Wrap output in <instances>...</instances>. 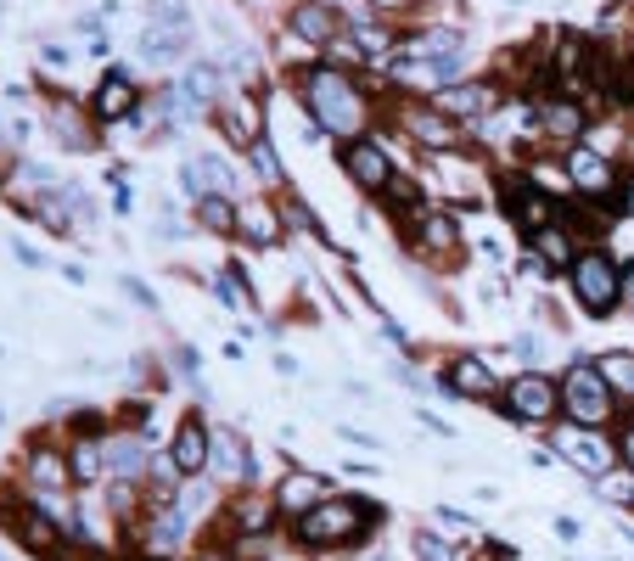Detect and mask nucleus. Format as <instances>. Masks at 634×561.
<instances>
[{
    "label": "nucleus",
    "mask_w": 634,
    "mask_h": 561,
    "mask_svg": "<svg viewBox=\"0 0 634 561\" xmlns=\"http://www.w3.org/2000/svg\"><path fill=\"white\" fill-rule=\"evenodd\" d=\"M304 102H309V113L326 135L359 141V130H366V96H359V84L342 68H309L304 73Z\"/></svg>",
    "instance_id": "1"
},
{
    "label": "nucleus",
    "mask_w": 634,
    "mask_h": 561,
    "mask_svg": "<svg viewBox=\"0 0 634 561\" xmlns=\"http://www.w3.org/2000/svg\"><path fill=\"white\" fill-rule=\"evenodd\" d=\"M377 511L366 500H320L309 517H298V539L326 550V544H359V533H366Z\"/></svg>",
    "instance_id": "2"
},
{
    "label": "nucleus",
    "mask_w": 634,
    "mask_h": 561,
    "mask_svg": "<svg viewBox=\"0 0 634 561\" xmlns=\"http://www.w3.org/2000/svg\"><path fill=\"white\" fill-rule=\"evenodd\" d=\"M567 275H573V298H579L595 320H606V315L617 309V298H623V269H617L606 253H579Z\"/></svg>",
    "instance_id": "3"
},
{
    "label": "nucleus",
    "mask_w": 634,
    "mask_h": 561,
    "mask_svg": "<svg viewBox=\"0 0 634 561\" xmlns=\"http://www.w3.org/2000/svg\"><path fill=\"white\" fill-rule=\"evenodd\" d=\"M562 410L579 427H601L612 416V382H606L601 365H573L567 370V377H562Z\"/></svg>",
    "instance_id": "4"
},
{
    "label": "nucleus",
    "mask_w": 634,
    "mask_h": 561,
    "mask_svg": "<svg viewBox=\"0 0 634 561\" xmlns=\"http://www.w3.org/2000/svg\"><path fill=\"white\" fill-rule=\"evenodd\" d=\"M505 410L517 421H551L562 410V388L551 377H539V370H522V377L505 388Z\"/></svg>",
    "instance_id": "5"
},
{
    "label": "nucleus",
    "mask_w": 634,
    "mask_h": 561,
    "mask_svg": "<svg viewBox=\"0 0 634 561\" xmlns=\"http://www.w3.org/2000/svg\"><path fill=\"white\" fill-rule=\"evenodd\" d=\"M556 449H562L567 466H579L584 478H606V472H612V460H617V449H612L595 427H579V421L556 432Z\"/></svg>",
    "instance_id": "6"
},
{
    "label": "nucleus",
    "mask_w": 634,
    "mask_h": 561,
    "mask_svg": "<svg viewBox=\"0 0 634 561\" xmlns=\"http://www.w3.org/2000/svg\"><path fill=\"white\" fill-rule=\"evenodd\" d=\"M342 169L354 185H366V192H388L393 185V163L377 141H342Z\"/></svg>",
    "instance_id": "7"
},
{
    "label": "nucleus",
    "mask_w": 634,
    "mask_h": 561,
    "mask_svg": "<svg viewBox=\"0 0 634 561\" xmlns=\"http://www.w3.org/2000/svg\"><path fill=\"white\" fill-rule=\"evenodd\" d=\"M208 455H214V432H208L197 416H186V421L174 427V449H168L174 472H180V478H197V472H208Z\"/></svg>",
    "instance_id": "8"
},
{
    "label": "nucleus",
    "mask_w": 634,
    "mask_h": 561,
    "mask_svg": "<svg viewBox=\"0 0 634 561\" xmlns=\"http://www.w3.org/2000/svg\"><path fill=\"white\" fill-rule=\"evenodd\" d=\"M219 124H225V135H231L236 146L264 141V108H258L253 90H231V96L219 102Z\"/></svg>",
    "instance_id": "9"
},
{
    "label": "nucleus",
    "mask_w": 634,
    "mask_h": 561,
    "mask_svg": "<svg viewBox=\"0 0 634 561\" xmlns=\"http://www.w3.org/2000/svg\"><path fill=\"white\" fill-rule=\"evenodd\" d=\"M68 489H73V466H68L57 449L34 443V449H29V494H40V500L57 494V500H62Z\"/></svg>",
    "instance_id": "10"
},
{
    "label": "nucleus",
    "mask_w": 634,
    "mask_h": 561,
    "mask_svg": "<svg viewBox=\"0 0 634 561\" xmlns=\"http://www.w3.org/2000/svg\"><path fill=\"white\" fill-rule=\"evenodd\" d=\"M320 500H326V478H315V472H287V478L276 483V500H269V506H276L282 517H309Z\"/></svg>",
    "instance_id": "11"
},
{
    "label": "nucleus",
    "mask_w": 634,
    "mask_h": 561,
    "mask_svg": "<svg viewBox=\"0 0 634 561\" xmlns=\"http://www.w3.org/2000/svg\"><path fill=\"white\" fill-rule=\"evenodd\" d=\"M567 180H573V192L584 197H612V163L590 146H573L567 152Z\"/></svg>",
    "instance_id": "12"
},
{
    "label": "nucleus",
    "mask_w": 634,
    "mask_h": 561,
    "mask_svg": "<svg viewBox=\"0 0 634 561\" xmlns=\"http://www.w3.org/2000/svg\"><path fill=\"white\" fill-rule=\"evenodd\" d=\"M505 208H511V220L533 236V231H545L551 220H556V203L545 197V192H533L528 180H511V192H505Z\"/></svg>",
    "instance_id": "13"
},
{
    "label": "nucleus",
    "mask_w": 634,
    "mask_h": 561,
    "mask_svg": "<svg viewBox=\"0 0 634 561\" xmlns=\"http://www.w3.org/2000/svg\"><path fill=\"white\" fill-rule=\"evenodd\" d=\"M180 180H186L192 197H231V192H236V180H231V169H225L219 157H186Z\"/></svg>",
    "instance_id": "14"
},
{
    "label": "nucleus",
    "mask_w": 634,
    "mask_h": 561,
    "mask_svg": "<svg viewBox=\"0 0 634 561\" xmlns=\"http://www.w3.org/2000/svg\"><path fill=\"white\" fill-rule=\"evenodd\" d=\"M186 45H192V29H168V23H146L141 29V62H152V68L180 62Z\"/></svg>",
    "instance_id": "15"
},
{
    "label": "nucleus",
    "mask_w": 634,
    "mask_h": 561,
    "mask_svg": "<svg viewBox=\"0 0 634 561\" xmlns=\"http://www.w3.org/2000/svg\"><path fill=\"white\" fill-rule=\"evenodd\" d=\"M432 108L449 119H483V113H494V90L489 84H449V90H438Z\"/></svg>",
    "instance_id": "16"
},
{
    "label": "nucleus",
    "mask_w": 634,
    "mask_h": 561,
    "mask_svg": "<svg viewBox=\"0 0 634 561\" xmlns=\"http://www.w3.org/2000/svg\"><path fill=\"white\" fill-rule=\"evenodd\" d=\"M90 113H96L102 124L130 119V113H135V84H130V73H108V79L96 84V102H90Z\"/></svg>",
    "instance_id": "17"
},
{
    "label": "nucleus",
    "mask_w": 634,
    "mask_h": 561,
    "mask_svg": "<svg viewBox=\"0 0 634 561\" xmlns=\"http://www.w3.org/2000/svg\"><path fill=\"white\" fill-rule=\"evenodd\" d=\"M342 29V18L326 7V0H304V7H293V34L309 40V45H331Z\"/></svg>",
    "instance_id": "18"
},
{
    "label": "nucleus",
    "mask_w": 634,
    "mask_h": 561,
    "mask_svg": "<svg viewBox=\"0 0 634 561\" xmlns=\"http://www.w3.org/2000/svg\"><path fill=\"white\" fill-rule=\"evenodd\" d=\"M405 130H410L421 146H432V152H449V146L461 141L456 124H449V113H438V108H432V113H427V108H410V113H405Z\"/></svg>",
    "instance_id": "19"
},
{
    "label": "nucleus",
    "mask_w": 634,
    "mask_h": 561,
    "mask_svg": "<svg viewBox=\"0 0 634 561\" xmlns=\"http://www.w3.org/2000/svg\"><path fill=\"white\" fill-rule=\"evenodd\" d=\"M7 522L18 528V539H23L29 550H40V555H51V544H57V517H51L45 506H23V511H12Z\"/></svg>",
    "instance_id": "20"
},
{
    "label": "nucleus",
    "mask_w": 634,
    "mask_h": 561,
    "mask_svg": "<svg viewBox=\"0 0 634 561\" xmlns=\"http://www.w3.org/2000/svg\"><path fill=\"white\" fill-rule=\"evenodd\" d=\"M449 388H456V394H467V399H489V394H500V382H494L489 359H472V354L449 365Z\"/></svg>",
    "instance_id": "21"
},
{
    "label": "nucleus",
    "mask_w": 634,
    "mask_h": 561,
    "mask_svg": "<svg viewBox=\"0 0 634 561\" xmlns=\"http://www.w3.org/2000/svg\"><path fill=\"white\" fill-rule=\"evenodd\" d=\"M410 236H416L421 253H456V247H461V225L449 220V214H421Z\"/></svg>",
    "instance_id": "22"
},
{
    "label": "nucleus",
    "mask_w": 634,
    "mask_h": 561,
    "mask_svg": "<svg viewBox=\"0 0 634 561\" xmlns=\"http://www.w3.org/2000/svg\"><path fill=\"white\" fill-rule=\"evenodd\" d=\"M208 466L225 478V483H242L247 472H253V460H247V443L236 438V432H219L214 438V455H208Z\"/></svg>",
    "instance_id": "23"
},
{
    "label": "nucleus",
    "mask_w": 634,
    "mask_h": 561,
    "mask_svg": "<svg viewBox=\"0 0 634 561\" xmlns=\"http://www.w3.org/2000/svg\"><path fill=\"white\" fill-rule=\"evenodd\" d=\"M180 96H186L192 108H208V102L219 96V68H214V62H197V68L186 73V84H180Z\"/></svg>",
    "instance_id": "24"
},
{
    "label": "nucleus",
    "mask_w": 634,
    "mask_h": 561,
    "mask_svg": "<svg viewBox=\"0 0 634 561\" xmlns=\"http://www.w3.org/2000/svg\"><path fill=\"white\" fill-rule=\"evenodd\" d=\"M68 466H73V483H96V478L108 472V449H102V443H90V438H79Z\"/></svg>",
    "instance_id": "25"
},
{
    "label": "nucleus",
    "mask_w": 634,
    "mask_h": 561,
    "mask_svg": "<svg viewBox=\"0 0 634 561\" xmlns=\"http://www.w3.org/2000/svg\"><path fill=\"white\" fill-rule=\"evenodd\" d=\"M141 466H146V443H141V438H113V443H108V472L135 478Z\"/></svg>",
    "instance_id": "26"
},
{
    "label": "nucleus",
    "mask_w": 634,
    "mask_h": 561,
    "mask_svg": "<svg viewBox=\"0 0 634 561\" xmlns=\"http://www.w3.org/2000/svg\"><path fill=\"white\" fill-rule=\"evenodd\" d=\"M533 247H539V258L545 264H556V269H573V242L562 236V225H545V231H533Z\"/></svg>",
    "instance_id": "27"
},
{
    "label": "nucleus",
    "mask_w": 634,
    "mask_h": 561,
    "mask_svg": "<svg viewBox=\"0 0 634 561\" xmlns=\"http://www.w3.org/2000/svg\"><path fill=\"white\" fill-rule=\"evenodd\" d=\"M197 220H203V231H214V236H225V231H236V220H242V208H236L231 197H197Z\"/></svg>",
    "instance_id": "28"
},
{
    "label": "nucleus",
    "mask_w": 634,
    "mask_h": 561,
    "mask_svg": "<svg viewBox=\"0 0 634 561\" xmlns=\"http://www.w3.org/2000/svg\"><path fill=\"white\" fill-rule=\"evenodd\" d=\"M539 124H545L551 135H562V141H567V135H579V130H584V113H579L573 102H539Z\"/></svg>",
    "instance_id": "29"
},
{
    "label": "nucleus",
    "mask_w": 634,
    "mask_h": 561,
    "mask_svg": "<svg viewBox=\"0 0 634 561\" xmlns=\"http://www.w3.org/2000/svg\"><path fill=\"white\" fill-rule=\"evenodd\" d=\"M51 124H62V146H73V152H84V146H90V124H84L68 102H57V108H51Z\"/></svg>",
    "instance_id": "30"
},
{
    "label": "nucleus",
    "mask_w": 634,
    "mask_h": 561,
    "mask_svg": "<svg viewBox=\"0 0 634 561\" xmlns=\"http://www.w3.org/2000/svg\"><path fill=\"white\" fill-rule=\"evenodd\" d=\"M242 231H247V242H258V247H269V242H276L282 231H276V214H269V208H242V220H236Z\"/></svg>",
    "instance_id": "31"
},
{
    "label": "nucleus",
    "mask_w": 634,
    "mask_h": 561,
    "mask_svg": "<svg viewBox=\"0 0 634 561\" xmlns=\"http://www.w3.org/2000/svg\"><path fill=\"white\" fill-rule=\"evenodd\" d=\"M247 152H253V169L264 174V185H282V180H287V174H282V157H276V146H269V141H253Z\"/></svg>",
    "instance_id": "32"
},
{
    "label": "nucleus",
    "mask_w": 634,
    "mask_h": 561,
    "mask_svg": "<svg viewBox=\"0 0 634 561\" xmlns=\"http://www.w3.org/2000/svg\"><path fill=\"white\" fill-rule=\"evenodd\" d=\"M146 23H168V29H192V12L180 0H152L146 7Z\"/></svg>",
    "instance_id": "33"
},
{
    "label": "nucleus",
    "mask_w": 634,
    "mask_h": 561,
    "mask_svg": "<svg viewBox=\"0 0 634 561\" xmlns=\"http://www.w3.org/2000/svg\"><path fill=\"white\" fill-rule=\"evenodd\" d=\"M601 370H606V382H612V388H628V394H634V354H606Z\"/></svg>",
    "instance_id": "34"
},
{
    "label": "nucleus",
    "mask_w": 634,
    "mask_h": 561,
    "mask_svg": "<svg viewBox=\"0 0 634 561\" xmlns=\"http://www.w3.org/2000/svg\"><path fill=\"white\" fill-rule=\"evenodd\" d=\"M416 555L421 561H456V544H449L443 533H416Z\"/></svg>",
    "instance_id": "35"
},
{
    "label": "nucleus",
    "mask_w": 634,
    "mask_h": 561,
    "mask_svg": "<svg viewBox=\"0 0 634 561\" xmlns=\"http://www.w3.org/2000/svg\"><path fill=\"white\" fill-rule=\"evenodd\" d=\"M214 287H219V298H225L231 309H242V315H253V293L242 287V280H236V275H219V280H214Z\"/></svg>",
    "instance_id": "36"
},
{
    "label": "nucleus",
    "mask_w": 634,
    "mask_h": 561,
    "mask_svg": "<svg viewBox=\"0 0 634 561\" xmlns=\"http://www.w3.org/2000/svg\"><path fill=\"white\" fill-rule=\"evenodd\" d=\"M287 220H293V225H304V231H320V225H315V214H309L304 203H287Z\"/></svg>",
    "instance_id": "37"
},
{
    "label": "nucleus",
    "mask_w": 634,
    "mask_h": 561,
    "mask_svg": "<svg viewBox=\"0 0 634 561\" xmlns=\"http://www.w3.org/2000/svg\"><path fill=\"white\" fill-rule=\"evenodd\" d=\"M617 449H623V466H628V472H634V421L623 427V443H617Z\"/></svg>",
    "instance_id": "38"
},
{
    "label": "nucleus",
    "mask_w": 634,
    "mask_h": 561,
    "mask_svg": "<svg viewBox=\"0 0 634 561\" xmlns=\"http://www.w3.org/2000/svg\"><path fill=\"white\" fill-rule=\"evenodd\" d=\"M371 7H377V12H405L410 0H371Z\"/></svg>",
    "instance_id": "39"
},
{
    "label": "nucleus",
    "mask_w": 634,
    "mask_h": 561,
    "mask_svg": "<svg viewBox=\"0 0 634 561\" xmlns=\"http://www.w3.org/2000/svg\"><path fill=\"white\" fill-rule=\"evenodd\" d=\"M623 298H628V309H634V264L623 269Z\"/></svg>",
    "instance_id": "40"
},
{
    "label": "nucleus",
    "mask_w": 634,
    "mask_h": 561,
    "mask_svg": "<svg viewBox=\"0 0 634 561\" xmlns=\"http://www.w3.org/2000/svg\"><path fill=\"white\" fill-rule=\"evenodd\" d=\"M141 561H163V555H157V550H152V555H141Z\"/></svg>",
    "instance_id": "41"
},
{
    "label": "nucleus",
    "mask_w": 634,
    "mask_h": 561,
    "mask_svg": "<svg viewBox=\"0 0 634 561\" xmlns=\"http://www.w3.org/2000/svg\"><path fill=\"white\" fill-rule=\"evenodd\" d=\"M84 561H108V555H84Z\"/></svg>",
    "instance_id": "42"
},
{
    "label": "nucleus",
    "mask_w": 634,
    "mask_h": 561,
    "mask_svg": "<svg viewBox=\"0 0 634 561\" xmlns=\"http://www.w3.org/2000/svg\"><path fill=\"white\" fill-rule=\"evenodd\" d=\"M0 561H7V555H0Z\"/></svg>",
    "instance_id": "43"
}]
</instances>
